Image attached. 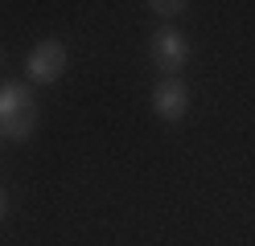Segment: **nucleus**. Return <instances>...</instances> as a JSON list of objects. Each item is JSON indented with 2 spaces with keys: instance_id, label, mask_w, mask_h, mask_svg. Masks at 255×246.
<instances>
[{
  "instance_id": "1",
  "label": "nucleus",
  "mask_w": 255,
  "mask_h": 246,
  "mask_svg": "<svg viewBox=\"0 0 255 246\" xmlns=\"http://www.w3.org/2000/svg\"><path fill=\"white\" fill-rule=\"evenodd\" d=\"M37 131V98L29 90V82H0V140L25 144Z\"/></svg>"
},
{
  "instance_id": "2",
  "label": "nucleus",
  "mask_w": 255,
  "mask_h": 246,
  "mask_svg": "<svg viewBox=\"0 0 255 246\" xmlns=\"http://www.w3.org/2000/svg\"><path fill=\"white\" fill-rule=\"evenodd\" d=\"M148 58L165 78H181V70L189 66V58H194V49H189V37L177 25H161L148 37Z\"/></svg>"
},
{
  "instance_id": "3",
  "label": "nucleus",
  "mask_w": 255,
  "mask_h": 246,
  "mask_svg": "<svg viewBox=\"0 0 255 246\" xmlns=\"http://www.w3.org/2000/svg\"><path fill=\"white\" fill-rule=\"evenodd\" d=\"M66 45H62L58 37H45L37 41L33 49H29V58H25V74H29V86H54V82L66 74Z\"/></svg>"
},
{
  "instance_id": "4",
  "label": "nucleus",
  "mask_w": 255,
  "mask_h": 246,
  "mask_svg": "<svg viewBox=\"0 0 255 246\" xmlns=\"http://www.w3.org/2000/svg\"><path fill=\"white\" fill-rule=\"evenodd\" d=\"M189 103H194V94H189L185 78H161L152 86V115L165 123H181L189 115Z\"/></svg>"
},
{
  "instance_id": "5",
  "label": "nucleus",
  "mask_w": 255,
  "mask_h": 246,
  "mask_svg": "<svg viewBox=\"0 0 255 246\" xmlns=\"http://www.w3.org/2000/svg\"><path fill=\"white\" fill-rule=\"evenodd\" d=\"M156 16H165V21H169V16H181L189 4H185V0H152V4H148Z\"/></svg>"
},
{
  "instance_id": "6",
  "label": "nucleus",
  "mask_w": 255,
  "mask_h": 246,
  "mask_svg": "<svg viewBox=\"0 0 255 246\" xmlns=\"http://www.w3.org/2000/svg\"><path fill=\"white\" fill-rule=\"evenodd\" d=\"M4 218H8V189L0 185V222H4Z\"/></svg>"
},
{
  "instance_id": "7",
  "label": "nucleus",
  "mask_w": 255,
  "mask_h": 246,
  "mask_svg": "<svg viewBox=\"0 0 255 246\" xmlns=\"http://www.w3.org/2000/svg\"><path fill=\"white\" fill-rule=\"evenodd\" d=\"M0 62H4V58H0Z\"/></svg>"
}]
</instances>
